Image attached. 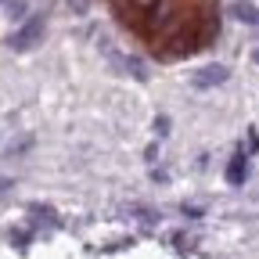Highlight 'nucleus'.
Listing matches in <instances>:
<instances>
[{"label":"nucleus","mask_w":259,"mask_h":259,"mask_svg":"<svg viewBox=\"0 0 259 259\" xmlns=\"http://www.w3.org/2000/svg\"><path fill=\"white\" fill-rule=\"evenodd\" d=\"M255 58H259V51H255Z\"/></svg>","instance_id":"2"},{"label":"nucleus","mask_w":259,"mask_h":259,"mask_svg":"<svg viewBox=\"0 0 259 259\" xmlns=\"http://www.w3.org/2000/svg\"><path fill=\"white\" fill-rule=\"evenodd\" d=\"M108 11L155 61H180L212 47L223 0H108Z\"/></svg>","instance_id":"1"}]
</instances>
